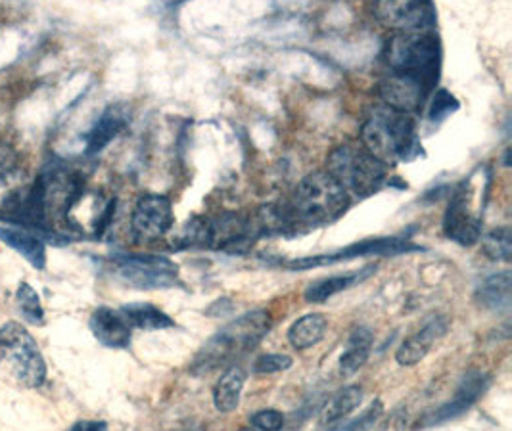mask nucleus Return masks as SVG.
Returning a JSON list of instances; mask_svg holds the SVG:
<instances>
[{
    "label": "nucleus",
    "mask_w": 512,
    "mask_h": 431,
    "mask_svg": "<svg viewBox=\"0 0 512 431\" xmlns=\"http://www.w3.org/2000/svg\"><path fill=\"white\" fill-rule=\"evenodd\" d=\"M117 278L139 290H163L177 284L179 267L160 255L121 253L112 259Z\"/></svg>",
    "instance_id": "nucleus-8"
},
{
    "label": "nucleus",
    "mask_w": 512,
    "mask_h": 431,
    "mask_svg": "<svg viewBox=\"0 0 512 431\" xmlns=\"http://www.w3.org/2000/svg\"><path fill=\"white\" fill-rule=\"evenodd\" d=\"M0 359L18 382L37 389L47 382V363L33 336L18 322H6L0 328Z\"/></svg>",
    "instance_id": "nucleus-6"
},
{
    "label": "nucleus",
    "mask_w": 512,
    "mask_h": 431,
    "mask_svg": "<svg viewBox=\"0 0 512 431\" xmlns=\"http://www.w3.org/2000/svg\"><path fill=\"white\" fill-rule=\"evenodd\" d=\"M70 431H108V426H106V422L81 420V422H77Z\"/></svg>",
    "instance_id": "nucleus-32"
},
{
    "label": "nucleus",
    "mask_w": 512,
    "mask_h": 431,
    "mask_svg": "<svg viewBox=\"0 0 512 431\" xmlns=\"http://www.w3.org/2000/svg\"><path fill=\"white\" fill-rule=\"evenodd\" d=\"M363 148L382 165H397L422 154L419 129L413 115L388 106L373 108L361 127Z\"/></svg>",
    "instance_id": "nucleus-1"
},
{
    "label": "nucleus",
    "mask_w": 512,
    "mask_h": 431,
    "mask_svg": "<svg viewBox=\"0 0 512 431\" xmlns=\"http://www.w3.org/2000/svg\"><path fill=\"white\" fill-rule=\"evenodd\" d=\"M16 158L18 156H16L14 148H10L8 144H0V175L10 171V169H14Z\"/></svg>",
    "instance_id": "nucleus-31"
},
{
    "label": "nucleus",
    "mask_w": 512,
    "mask_h": 431,
    "mask_svg": "<svg viewBox=\"0 0 512 431\" xmlns=\"http://www.w3.org/2000/svg\"><path fill=\"white\" fill-rule=\"evenodd\" d=\"M246 370L238 364L229 366L213 387V405L219 412H233L240 405V395L246 384Z\"/></svg>",
    "instance_id": "nucleus-19"
},
{
    "label": "nucleus",
    "mask_w": 512,
    "mask_h": 431,
    "mask_svg": "<svg viewBox=\"0 0 512 431\" xmlns=\"http://www.w3.org/2000/svg\"><path fill=\"white\" fill-rule=\"evenodd\" d=\"M373 349V332L369 328H355L351 332L348 347L340 357V374L351 376L359 368H363L371 357Z\"/></svg>",
    "instance_id": "nucleus-21"
},
{
    "label": "nucleus",
    "mask_w": 512,
    "mask_h": 431,
    "mask_svg": "<svg viewBox=\"0 0 512 431\" xmlns=\"http://www.w3.org/2000/svg\"><path fill=\"white\" fill-rule=\"evenodd\" d=\"M447 328H449V318L445 315H434L428 318L419 332H415L411 338H407L399 345L396 353L397 363L401 366L419 364L428 355L432 345L445 336Z\"/></svg>",
    "instance_id": "nucleus-13"
},
{
    "label": "nucleus",
    "mask_w": 512,
    "mask_h": 431,
    "mask_svg": "<svg viewBox=\"0 0 512 431\" xmlns=\"http://www.w3.org/2000/svg\"><path fill=\"white\" fill-rule=\"evenodd\" d=\"M419 250L417 246L409 244L407 238L403 236H392V238H376V240H365L359 244L348 246L344 250L326 253V255H317V257H303L288 263V269L294 271H307L323 265H332L338 261H348L355 257H367V255H396V253H405V251Z\"/></svg>",
    "instance_id": "nucleus-9"
},
{
    "label": "nucleus",
    "mask_w": 512,
    "mask_h": 431,
    "mask_svg": "<svg viewBox=\"0 0 512 431\" xmlns=\"http://www.w3.org/2000/svg\"><path fill=\"white\" fill-rule=\"evenodd\" d=\"M31 182L18 169H10L0 175V219L24 225Z\"/></svg>",
    "instance_id": "nucleus-14"
},
{
    "label": "nucleus",
    "mask_w": 512,
    "mask_h": 431,
    "mask_svg": "<svg viewBox=\"0 0 512 431\" xmlns=\"http://www.w3.org/2000/svg\"><path fill=\"white\" fill-rule=\"evenodd\" d=\"M238 431H257V430H254V428H244V430H238Z\"/></svg>",
    "instance_id": "nucleus-33"
},
{
    "label": "nucleus",
    "mask_w": 512,
    "mask_h": 431,
    "mask_svg": "<svg viewBox=\"0 0 512 431\" xmlns=\"http://www.w3.org/2000/svg\"><path fill=\"white\" fill-rule=\"evenodd\" d=\"M326 328H328V320L325 315L321 313L303 315L290 326L288 341L298 351L309 349L325 338Z\"/></svg>",
    "instance_id": "nucleus-22"
},
{
    "label": "nucleus",
    "mask_w": 512,
    "mask_h": 431,
    "mask_svg": "<svg viewBox=\"0 0 512 431\" xmlns=\"http://www.w3.org/2000/svg\"><path fill=\"white\" fill-rule=\"evenodd\" d=\"M363 401V389L359 386L342 387L340 391H336L323 409L321 414V426H325L326 430H332L336 426H340L353 410L359 409Z\"/></svg>",
    "instance_id": "nucleus-20"
},
{
    "label": "nucleus",
    "mask_w": 512,
    "mask_h": 431,
    "mask_svg": "<svg viewBox=\"0 0 512 431\" xmlns=\"http://www.w3.org/2000/svg\"><path fill=\"white\" fill-rule=\"evenodd\" d=\"M91 332L102 345L112 349H125L131 343L133 328L127 318L123 317L121 309L98 307L91 315Z\"/></svg>",
    "instance_id": "nucleus-16"
},
{
    "label": "nucleus",
    "mask_w": 512,
    "mask_h": 431,
    "mask_svg": "<svg viewBox=\"0 0 512 431\" xmlns=\"http://www.w3.org/2000/svg\"><path fill=\"white\" fill-rule=\"evenodd\" d=\"M292 357L290 355H282V353H267L257 357L254 363V372L256 374H277V372H284L292 366Z\"/></svg>",
    "instance_id": "nucleus-29"
},
{
    "label": "nucleus",
    "mask_w": 512,
    "mask_h": 431,
    "mask_svg": "<svg viewBox=\"0 0 512 431\" xmlns=\"http://www.w3.org/2000/svg\"><path fill=\"white\" fill-rule=\"evenodd\" d=\"M129 110L123 104H114L104 110V114L96 119L91 131L85 137L87 156L100 154L108 144H112L129 125Z\"/></svg>",
    "instance_id": "nucleus-15"
},
{
    "label": "nucleus",
    "mask_w": 512,
    "mask_h": 431,
    "mask_svg": "<svg viewBox=\"0 0 512 431\" xmlns=\"http://www.w3.org/2000/svg\"><path fill=\"white\" fill-rule=\"evenodd\" d=\"M271 326H273V318L265 309L250 311L236 318L202 345V349L196 353V359L190 366V372L204 374V372L229 366L238 357L256 349L257 343L269 334Z\"/></svg>",
    "instance_id": "nucleus-4"
},
{
    "label": "nucleus",
    "mask_w": 512,
    "mask_h": 431,
    "mask_svg": "<svg viewBox=\"0 0 512 431\" xmlns=\"http://www.w3.org/2000/svg\"><path fill=\"white\" fill-rule=\"evenodd\" d=\"M123 317L131 324V328H140V330H165L173 328L175 320L165 315L162 309L150 303H131L121 307Z\"/></svg>",
    "instance_id": "nucleus-24"
},
{
    "label": "nucleus",
    "mask_w": 512,
    "mask_h": 431,
    "mask_svg": "<svg viewBox=\"0 0 512 431\" xmlns=\"http://www.w3.org/2000/svg\"><path fill=\"white\" fill-rule=\"evenodd\" d=\"M376 16L399 33L432 31L438 10L432 2H380L374 6Z\"/></svg>",
    "instance_id": "nucleus-11"
},
{
    "label": "nucleus",
    "mask_w": 512,
    "mask_h": 431,
    "mask_svg": "<svg viewBox=\"0 0 512 431\" xmlns=\"http://www.w3.org/2000/svg\"><path fill=\"white\" fill-rule=\"evenodd\" d=\"M511 232L509 228H499L484 236V251L493 261H511Z\"/></svg>",
    "instance_id": "nucleus-26"
},
{
    "label": "nucleus",
    "mask_w": 512,
    "mask_h": 431,
    "mask_svg": "<svg viewBox=\"0 0 512 431\" xmlns=\"http://www.w3.org/2000/svg\"><path fill=\"white\" fill-rule=\"evenodd\" d=\"M173 204L162 194L140 196L131 215L133 232L142 240H158L173 227Z\"/></svg>",
    "instance_id": "nucleus-10"
},
{
    "label": "nucleus",
    "mask_w": 512,
    "mask_h": 431,
    "mask_svg": "<svg viewBox=\"0 0 512 431\" xmlns=\"http://www.w3.org/2000/svg\"><path fill=\"white\" fill-rule=\"evenodd\" d=\"M459 108H461V102L451 92L438 89L434 92V98H432V104L428 110V119L434 125H440L449 115L455 114Z\"/></svg>",
    "instance_id": "nucleus-27"
},
{
    "label": "nucleus",
    "mask_w": 512,
    "mask_h": 431,
    "mask_svg": "<svg viewBox=\"0 0 512 431\" xmlns=\"http://www.w3.org/2000/svg\"><path fill=\"white\" fill-rule=\"evenodd\" d=\"M16 301H18V307H20V311H22V315H24L27 322H31L35 326L45 324V309L41 305L39 295L29 284H25V282L20 284V288L16 292Z\"/></svg>",
    "instance_id": "nucleus-25"
},
{
    "label": "nucleus",
    "mask_w": 512,
    "mask_h": 431,
    "mask_svg": "<svg viewBox=\"0 0 512 431\" xmlns=\"http://www.w3.org/2000/svg\"><path fill=\"white\" fill-rule=\"evenodd\" d=\"M376 265H365L361 267L359 271H351V273L338 274V276H328V278H321V280H315L313 284L307 286L305 290V301L307 303H325L326 299L334 297L344 290H350L355 284L371 278L376 273Z\"/></svg>",
    "instance_id": "nucleus-17"
},
{
    "label": "nucleus",
    "mask_w": 512,
    "mask_h": 431,
    "mask_svg": "<svg viewBox=\"0 0 512 431\" xmlns=\"http://www.w3.org/2000/svg\"><path fill=\"white\" fill-rule=\"evenodd\" d=\"M382 412H384V405H382V401L376 399L357 418H353L344 426H336L334 431H371L374 424L378 422V418L382 416Z\"/></svg>",
    "instance_id": "nucleus-28"
},
{
    "label": "nucleus",
    "mask_w": 512,
    "mask_h": 431,
    "mask_svg": "<svg viewBox=\"0 0 512 431\" xmlns=\"http://www.w3.org/2000/svg\"><path fill=\"white\" fill-rule=\"evenodd\" d=\"M0 240L18 251L35 269L43 271L47 267V246L39 236L20 228H0Z\"/></svg>",
    "instance_id": "nucleus-18"
},
{
    "label": "nucleus",
    "mask_w": 512,
    "mask_h": 431,
    "mask_svg": "<svg viewBox=\"0 0 512 431\" xmlns=\"http://www.w3.org/2000/svg\"><path fill=\"white\" fill-rule=\"evenodd\" d=\"M250 424L257 431H280L284 426V416L279 410H259L250 416Z\"/></svg>",
    "instance_id": "nucleus-30"
},
{
    "label": "nucleus",
    "mask_w": 512,
    "mask_h": 431,
    "mask_svg": "<svg viewBox=\"0 0 512 431\" xmlns=\"http://www.w3.org/2000/svg\"><path fill=\"white\" fill-rule=\"evenodd\" d=\"M476 301L491 311H507L511 307V273L486 278L476 292Z\"/></svg>",
    "instance_id": "nucleus-23"
},
{
    "label": "nucleus",
    "mask_w": 512,
    "mask_h": 431,
    "mask_svg": "<svg viewBox=\"0 0 512 431\" xmlns=\"http://www.w3.org/2000/svg\"><path fill=\"white\" fill-rule=\"evenodd\" d=\"M489 387L488 374L480 372V370H470L465 374L463 382L459 384L457 393L453 395V399L449 403L442 405L440 409L434 410L430 416H426V420L420 424L422 428H430V426H440L449 420L459 418L461 414H465Z\"/></svg>",
    "instance_id": "nucleus-12"
},
{
    "label": "nucleus",
    "mask_w": 512,
    "mask_h": 431,
    "mask_svg": "<svg viewBox=\"0 0 512 431\" xmlns=\"http://www.w3.org/2000/svg\"><path fill=\"white\" fill-rule=\"evenodd\" d=\"M390 75L432 94L442 73V41L434 31L396 33L386 50Z\"/></svg>",
    "instance_id": "nucleus-2"
},
{
    "label": "nucleus",
    "mask_w": 512,
    "mask_h": 431,
    "mask_svg": "<svg viewBox=\"0 0 512 431\" xmlns=\"http://www.w3.org/2000/svg\"><path fill=\"white\" fill-rule=\"evenodd\" d=\"M326 173L357 198L373 196L388 181V167L357 144L334 148L326 159Z\"/></svg>",
    "instance_id": "nucleus-5"
},
{
    "label": "nucleus",
    "mask_w": 512,
    "mask_h": 431,
    "mask_svg": "<svg viewBox=\"0 0 512 431\" xmlns=\"http://www.w3.org/2000/svg\"><path fill=\"white\" fill-rule=\"evenodd\" d=\"M282 207L290 230L323 227L350 209V194L326 171H315L303 177L290 204Z\"/></svg>",
    "instance_id": "nucleus-3"
},
{
    "label": "nucleus",
    "mask_w": 512,
    "mask_h": 431,
    "mask_svg": "<svg viewBox=\"0 0 512 431\" xmlns=\"http://www.w3.org/2000/svg\"><path fill=\"white\" fill-rule=\"evenodd\" d=\"M480 184H474V175L461 182L445 209L443 215V232L455 244L470 248L482 238V205L474 200L482 196Z\"/></svg>",
    "instance_id": "nucleus-7"
}]
</instances>
